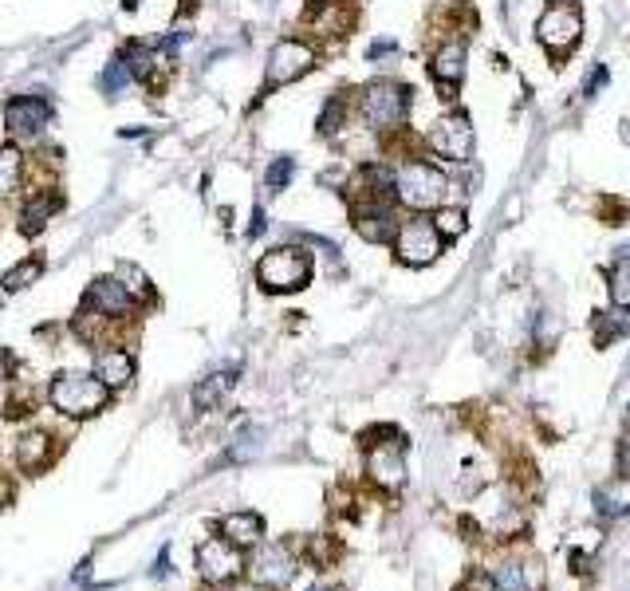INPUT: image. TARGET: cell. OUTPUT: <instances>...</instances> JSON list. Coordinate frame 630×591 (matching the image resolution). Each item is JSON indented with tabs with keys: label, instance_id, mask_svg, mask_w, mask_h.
Listing matches in <instances>:
<instances>
[{
	"label": "cell",
	"instance_id": "obj_1",
	"mask_svg": "<svg viewBox=\"0 0 630 591\" xmlns=\"http://www.w3.org/2000/svg\"><path fill=\"white\" fill-rule=\"evenodd\" d=\"M449 186L453 182L445 178V170H438L426 158H406L394 170V201L406 205L410 213H434L438 205H445Z\"/></svg>",
	"mask_w": 630,
	"mask_h": 591
},
{
	"label": "cell",
	"instance_id": "obj_2",
	"mask_svg": "<svg viewBox=\"0 0 630 591\" xmlns=\"http://www.w3.org/2000/svg\"><path fill=\"white\" fill-rule=\"evenodd\" d=\"M359 115L371 131H402L410 119V87L398 79H371L359 91Z\"/></svg>",
	"mask_w": 630,
	"mask_h": 591
},
{
	"label": "cell",
	"instance_id": "obj_3",
	"mask_svg": "<svg viewBox=\"0 0 630 591\" xmlns=\"http://www.w3.org/2000/svg\"><path fill=\"white\" fill-rule=\"evenodd\" d=\"M312 280V253L300 249V245H280V249H268L260 261H256V284L272 296H284V292H300L308 288Z\"/></svg>",
	"mask_w": 630,
	"mask_h": 591
},
{
	"label": "cell",
	"instance_id": "obj_4",
	"mask_svg": "<svg viewBox=\"0 0 630 591\" xmlns=\"http://www.w3.org/2000/svg\"><path fill=\"white\" fill-rule=\"evenodd\" d=\"M107 387H103V379L99 375H87V371H63L52 379V406L67 414V418H91V414H99L103 406H107Z\"/></svg>",
	"mask_w": 630,
	"mask_h": 591
},
{
	"label": "cell",
	"instance_id": "obj_5",
	"mask_svg": "<svg viewBox=\"0 0 630 591\" xmlns=\"http://www.w3.org/2000/svg\"><path fill=\"white\" fill-rule=\"evenodd\" d=\"M579 36H583V12H579L575 0H552L536 20V40L556 60H564L567 52L579 44Z\"/></svg>",
	"mask_w": 630,
	"mask_h": 591
},
{
	"label": "cell",
	"instance_id": "obj_6",
	"mask_svg": "<svg viewBox=\"0 0 630 591\" xmlns=\"http://www.w3.org/2000/svg\"><path fill=\"white\" fill-rule=\"evenodd\" d=\"M394 257L402 264H410V268H426V264H434L441 257V249H445V237L438 233V225L426 217V213H414L410 221H402L398 225V233H394Z\"/></svg>",
	"mask_w": 630,
	"mask_h": 591
},
{
	"label": "cell",
	"instance_id": "obj_7",
	"mask_svg": "<svg viewBox=\"0 0 630 591\" xmlns=\"http://www.w3.org/2000/svg\"><path fill=\"white\" fill-rule=\"evenodd\" d=\"M315 67V48L308 40H296V36H284L272 44L268 52V67H264V87H284V83H296L304 79Z\"/></svg>",
	"mask_w": 630,
	"mask_h": 591
},
{
	"label": "cell",
	"instance_id": "obj_8",
	"mask_svg": "<svg viewBox=\"0 0 630 591\" xmlns=\"http://www.w3.org/2000/svg\"><path fill=\"white\" fill-rule=\"evenodd\" d=\"M473 123L461 115V111H449V115H441L438 123L430 127L426 134V146L445 158V162H457V166H465L469 158H473Z\"/></svg>",
	"mask_w": 630,
	"mask_h": 591
},
{
	"label": "cell",
	"instance_id": "obj_9",
	"mask_svg": "<svg viewBox=\"0 0 630 591\" xmlns=\"http://www.w3.org/2000/svg\"><path fill=\"white\" fill-rule=\"evenodd\" d=\"M402 450H406V438H390V442L367 446V477L382 493H398L406 485V458H402Z\"/></svg>",
	"mask_w": 630,
	"mask_h": 591
},
{
	"label": "cell",
	"instance_id": "obj_10",
	"mask_svg": "<svg viewBox=\"0 0 630 591\" xmlns=\"http://www.w3.org/2000/svg\"><path fill=\"white\" fill-rule=\"evenodd\" d=\"M197 572H201L205 584H233L245 572V556H241L237 544L217 536V540H205L197 548Z\"/></svg>",
	"mask_w": 630,
	"mask_h": 591
},
{
	"label": "cell",
	"instance_id": "obj_11",
	"mask_svg": "<svg viewBox=\"0 0 630 591\" xmlns=\"http://www.w3.org/2000/svg\"><path fill=\"white\" fill-rule=\"evenodd\" d=\"M465 64H469V48H465V40L449 36V40H441L438 48H434L430 75H434V83H438V91H441V99H445V103H453V99H457L453 91L465 83Z\"/></svg>",
	"mask_w": 630,
	"mask_h": 591
},
{
	"label": "cell",
	"instance_id": "obj_12",
	"mask_svg": "<svg viewBox=\"0 0 630 591\" xmlns=\"http://www.w3.org/2000/svg\"><path fill=\"white\" fill-rule=\"evenodd\" d=\"M249 572H252V580H256V588L284 591L292 584V576H296V556L288 552V544H268V548L256 552Z\"/></svg>",
	"mask_w": 630,
	"mask_h": 591
},
{
	"label": "cell",
	"instance_id": "obj_13",
	"mask_svg": "<svg viewBox=\"0 0 630 591\" xmlns=\"http://www.w3.org/2000/svg\"><path fill=\"white\" fill-rule=\"evenodd\" d=\"M134 308V300L126 296V288L115 280V276H99L91 280L87 296H83V316H95V320H123L126 312Z\"/></svg>",
	"mask_w": 630,
	"mask_h": 591
},
{
	"label": "cell",
	"instance_id": "obj_14",
	"mask_svg": "<svg viewBox=\"0 0 630 591\" xmlns=\"http://www.w3.org/2000/svg\"><path fill=\"white\" fill-rule=\"evenodd\" d=\"M394 201H351V221H355V233L371 245H390L394 233H398V221H394Z\"/></svg>",
	"mask_w": 630,
	"mask_h": 591
},
{
	"label": "cell",
	"instance_id": "obj_15",
	"mask_svg": "<svg viewBox=\"0 0 630 591\" xmlns=\"http://www.w3.org/2000/svg\"><path fill=\"white\" fill-rule=\"evenodd\" d=\"M304 24L312 28L315 36H347L351 24H355V4L351 0H312L308 12H304Z\"/></svg>",
	"mask_w": 630,
	"mask_h": 591
},
{
	"label": "cell",
	"instance_id": "obj_16",
	"mask_svg": "<svg viewBox=\"0 0 630 591\" xmlns=\"http://www.w3.org/2000/svg\"><path fill=\"white\" fill-rule=\"evenodd\" d=\"M4 127L16 142H28V138H40V131L48 127V103L44 99H32V95H20L4 107Z\"/></svg>",
	"mask_w": 630,
	"mask_h": 591
},
{
	"label": "cell",
	"instance_id": "obj_17",
	"mask_svg": "<svg viewBox=\"0 0 630 591\" xmlns=\"http://www.w3.org/2000/svg\"><path fill=\"white\" fill-rule=\"evenodd\" d=\"M95 375L103 379L107 391H123L126 383L134 379V355L123 347H107L95 355Z\"/></svg>",
	"mask_w": 630,
	"mask_h": 591
},
{
	"label": "cell",
	"instance_id": "obj_18",
	"mask_svg": "<svg viewBox=\"0 0 630 591\" xmlns=\"http://www.w3.org/2000/svg\"><path fill=\"white\" fill-rule=\"evenodd\" d=\"M217 532H221V540H229V544H237V548L245 552L252 544H260L264 521H260L256 513H229V517L217 521Z\"/></svg>",
	"mask_w": 630,
	"mask_h": 591
},
{
	"label": "cell",
	"instance_id": "obj_19",
	"mask_svg": "<svg viewBox=\"0 0 630 591\" xmlns=\"http://www.w3.org/2000/svg\"><path fill=\"white\" fill-rule=\"evenodd\" d=\"M504 469H508V485H512V493H516L520 501H536V493H540V473H536L532 458H528L524 450H512L508 461H504Z\"/></svg>",
	"mask_w": 630,
	"mask_h": 591
},
{
	"label": "cell",
	"instance_id": "obj_20",
	"mask_svg": "<svg viewBox=\"0 0 630 591\" xmlns=\"http://www.w3.org/2000/svg\"><path fill=\"white\" fill-rule=\"evenodd\" d=\"M60 205H63V197L52 194V190L36 194L28 205H24V213H20V229H24V233H40V229L48 225V217L60 213Z\"/></svg>",
	"mask_w": 630,
	"mask_h": 591
},
{
	"label": "cell",
	"instance_id": "obj_21",
	"mask_svg": "<svg viewBox=\"0 0 630 591\" xmlns=\"http://www.w3.org/2000/svg\"><path fill=\"white\" fill-rule=\"evenodd\" d=\"M52 458V438L44 434V430H28L20 442H16V461H20V469H40V465H48Z\"/></svg>",
	"mask_w": 630,
	"mask_h": 591
},
{
	"label": "cell",
	"instance_id": "obj_22",
	"mask_svg": "<svg viewBox=\"0 0 630 591\" xmlns=\"http://www.w3.org/2000/svg\"><path fill=\"white\" fill-rule=\"evenodd\" d=\"M233 383H237V375H233V371H217V375L201 379V383L193 387V406H197V410H213L225 394L233 391Z\"/></svg>",
	"mask_w": 630,
	"mask_h": 591
},
{
	"label": "cell",
	"instance_id": "obj_23",
	"mask_svg": "<svg viewBox=\"0 0 630 591\" xmlns=\"http://www.w3.org/2000/svg\"><path fill=\"white\" fill-rule=\"evenodd\" d=\"M115 280L126 288V296L134 300V304H150L154 300V284L146 280V272L138 268V264L130 261H119V268H115Z\"/></svg>",
	"mask_w": 630,
	"mask_h": 591
},
{
	"label": "cell",
	"instance_id": "obj_24",
	"mask_svg": "<svg viewBox=\"0 0 630 591\" xmlns=\"http://www.w3.org/2000/svg\"><path fill=\"white\" fill-rule=\"evenodd\" d=\"M123 67L130 79H138V83H146L150 75H154V67H158V52H150L146 44H126L123 48Z\"/></svg>",
	"mask_w": 630,
	"mask_h": 591
},
{
	"label": "cell",
	"instance_id": "obj_25",
	"mask_svg": "<svg viewBox=\"0 0 630 591\" xmlns=\"http://www.w3.org/2000/svg\"><path fill=\"white\" fill-rule=\"evenodd\" d=\"M20 178H24V158L16 146H0V197L20 190Z\"/></svg>",
	"mask_w": 630,
	"mask_h": 591
},
{
	"label": "cell",
	"instance_id": "obj_26",
	"mask_svg": "<svg viewBox=\"0 0 630 591\" xmlns=\"http://www.w3.org/2000/svg\"><path fill=\"white\" fill-rule=\"evenodd\" d=\"M40 272H44V261H40V257H28V261L16 264L12 272L0 276V292H20V288H28L32 280H40Z\"/></svg>",
	"mask_w": 630,
	"mask_h": 591
},
{
	"label": "cell",
	"instance_id": "obj_27",
	"mask_svg": "<svg viewBox=\"0 0 630 591\" xmlns=\"http://www.w3.org/2000/svg\"><path fill=\"white\" fill-rule=\"evenodd\" d=\"M607 284H611V300H615V308L630 312V253L611 264Z\"/></svg>",
	"mask_w": 630,
	"mask_h": 591
},
{
	"label": "cell",
	"instance_id": "obj_28",
	"mask_svg": "<svg viewBox=\"0 0 630 591\" xmlns=\"http://www.w3.org/2000/svg\"><path fill=\"white\" fill-rule=\"evenodd\" d=\"M430 221L438 225V233L445 237V241H453V237H461V233L469 229V217H465V209H461V205H438Z\"/></svg>",
	"mask_w": 630,
	"mask_h": 591
},
{
	"label": "cell",
	"instance_id": "obj_29",
	"mask_svg": "<svg viewBox=\"0 0 630 591\" xmlns=\"http://www.w3.org/2000/svg\"><path fill=\"white\" fill-rule=\"evenodd\" d=\"M343 119H347V99L343 95H331L319 111V134H335L343 131Z\"/></svg>",
	"mask_w": 630,
	"mask_h": 591
},
{
	"label": "cell",
	"instance_id": "obj_30",
	"mask_svg": "<svg viewBox=\"0 0 630 591\" xmlns=\"http://www.w3.org/2000/svg\"><path fill=\"white\" fill-rule=\"evenodd\" d=\"M308 556H312L319 568H331V564L343 556V544H339L335 536H312V544H308Z\"/></svg>",
	"mask_w": 630,
	"mask_h": 591
},
{
	"label": "cell",
	"instance_id": "obj_31",
	"mask_svg": "<svg viewBox=\"0 0 630 591\" xmlns=\"http://www.w3.org/2000/svg\"><path fill=\"white\" fill-rule=\"evenodd\" d=\"M292 174H296V162H292V158H276V162L264 170V186H268V190H284V186L292 182Z\"/></svg>",
	"mask_w": 630,
	"mask_h": 591
},
{
	"label": "cell",
	"instance_id": "obj_32",
	"mask_svg": "<svg viewBox=\"0 0 630 591\" xmlns=\"http://www.w3.org/2000/svg\"><path fill=\"white\" fill-rule=\"evenodd\" d=\"M260 438H264V434H260V426H245V430L237 434V446L229 450V458H233V461H249L252 454L260 450Z\"/></svg>",
	"mask_w": 630,
	"mask_h": 591
},
{
	"label": "cell",
	"instance_id": "obj_33",
	"mask_svg": "<svg viewBox=\"0 0 630 591\" xmlns=\"http://www.w3.org/2000/svg\"><path fill=\"white\" fill-rule=\"evenodd\" d=\"M615 335H623V320L607 316V312H595V347H607Z\"/></svg>",
	"mask_w": 630,
	"mask_h": 591
},
{
	"label": "cell",
	"instance_id": "obj_34",
	"mask_svg": "<svg viewBox=\"0 0 630 591\" xmlns=\"http://www.w3.org/2000/svg\"><path fill=\"white\" fill-rule=\"evenodd\" d=\"M126 79H130V75H126L123 60H111L107 71L99 75V87H103V95H119V91L126 87Z\"/></svg>",
	"mask_w": 630,
	"mask_h": 591
},
{
	"label": "cell",
	"instance_id": "obj_35",
	"mask_svg": "<svg viewBox=\"0 0 630 591\" xmlns=\"http://www.w3.org/2000/svg\"><path fill=\"white\" fill-rule=\"evenodd\" d=\"M453 591H493V576L489 572H469Z\"/></svg>",
	"mask_w": 630,
	"mask_h": 591
},
{
	"label": "cell",
	"instance_id": "obj_36",
	"mask_svg": "<svg viewBox=\"0 0 630 591\" xmlns=\"http://www.w3.org/2000/svg\"><path fill=\"white\" fill-rule=\"evenodd\" d=\"M615 469H619V477H630V430L623 434V442H619V458H615Z\"/></svg>",
	"mask_w": 630,
	"mask_h": 591
},
{
	"label": "cell",
	"instance_id": "obj_37",
	"mask_svg": "<svg viewBox=\"0 0 630 591\" xmlns=\"http://www.w3.org/2000/svg\"><path fill=\"white\" fill-rule=\"evenodd\" d=\"M603 83H607V67L599 64V67H595V71H591V79L583 83V95H595V91H599Z\"/></svg>",
	"mask_w": 630,
	"mask_h": 591
},
{
	"label": "cell",
	"instance_id": "obj_38",
	"mask_svg": "<svg viewBox=\"0 0 630 591\" xmlns=\"http://www.w3.org/2000/svg\"><path fill=\"white\" fill-rule=\"evenodd\" d=\"M386 52H398V40H375V44L367 48V60H382Z\"/></svg>",
	"mask_w": 630,
	"mask_h": 591
},
{
	"label": "cell",
	"instance_id": "obj_39",
	"mask_svg": "<svg viewBox=\"0 0 630 591\" xmlns=\"http://www.w3.org/2000/svg\"><path fill=\"white\" fill-rule=\"evenodd\" d=\"M571 572H575V576H583V572H587V560H583V552H571Z\"/></svg>",
	"mask_w": 630,
	"mask_h": 591
},
{
	"label": "cell",
	"instance_id": "obj_40",
	"mask_svg": "<svg viewBox=\"0 0 630 591\" xmlns=\"http://www.w3.org/2000/svg\"><path fill=\"white\" fill-rule=\"evenodd\" d=\"M252 237H260V233H264V209H256V213H252V229H249Z\"/></svg>",
	"mask_w": 630,
	"mask_h": 591
},
{
	"label": "cell",
	"instance_id": "obj_41",
	"mask_svg": "<svg viewBox=\"0 0 630 591\" xmlns=\"http://www.w3.org/2000/svg\"><path fill=\"white\" fill-rule=\"evenodd\" d=\"M8 371H12V359H8V351H4V347H0V383H4V379H8Z\"/></svg>",
	"mask_w": 630,
	"mask_h": 591
},
{
	"label": "cell",
	"instance_id": "obj_42",
	"mask_svg": "<svg viewBox=\"0 0 630 591\" xmlns=\"http://www.w3.org/2000/svg\"><path fill=\"white\" fill-rule=\"evenodd\" d=\"M8 497H12V489H8L4 481H0V505H8Z\"/></svg>",
	"mask_w": 630,
	"mask_h": 591
},
{
	"label": "cell",
	"instance_id": "obj_43",
	"mask_svg": "<svg viewBox=\"0 0 630 591\" xmlns=\"http://www.w3.org/2000/svg\"><path fill=\"white\" fill-rule=\"evenodd\" d=\"M126 4H138V0H126Z\"/></svg>",
	"mask_w": 630,
	"mask_h": 591
}]
</instances>
